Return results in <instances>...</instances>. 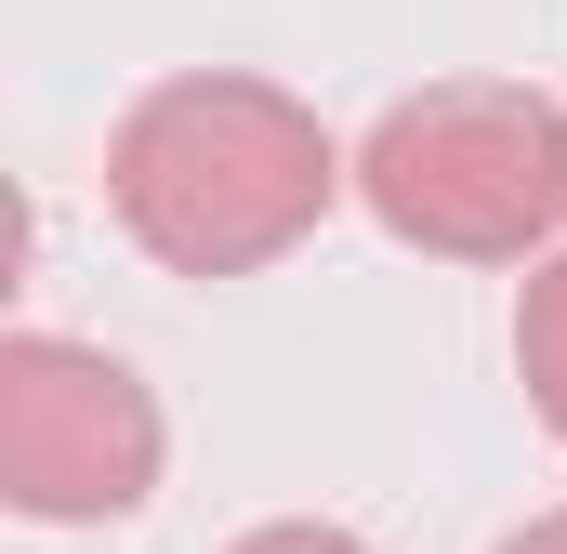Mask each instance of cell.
I'll list each match as a JSON object with an SVG mask.
<instances>
[{"mask_svg":"<svg viewBox=\"0 0 567 554\" xmlns=\"http://www.w3.org/2000/svg\"><path fill=\"white\" fill-rule=\"evenodd\" d=\"M343 185H357V158L317 133V106L278 80H238V66L145 80L106 133V212L172 277H265L330 225Z\"/></svg>","mask_w":567,"mask_h":554,"instance_id":"1","label":"cell"},{"mask_svg":"<svg viewBox=\"0 0 567 554\" xmlns=\"http://www.w3.org/2000/svg\"><path fill=\"white\" fill-rule=\"evenodd\" d=\"M515 383H528V410L567 435V238H555V265L515 290Z\"/></svg>","mask_w":567,"mask_h":554,"instance_id":"4","label":"cell"},{"mask_svg":"<svg viewBox=\"0 0 567 554\" xmlns=\"http://www.w3.org/2000/svg\"><path fill=\"white\" fill-rule=\"evenodd\" d=\"M225 554H370V542L330 529V515H278V529H251V542H225Z\"/></svg>","mask_w":567,"mask_h":554,"instance_id":"5","label":"cell"},{"mask_svg":"<svg viewBox=\"0 0 567 554\" xmlns=\"http://www.w3.org/2000/svg\"><path fill=\"white\" fill-rule=\"evenodd\" d=\"M357 198L435 265H528L567 238V106L528 80H423L370 120Z\"/></svg>","mask_w":567,"mask_h":554,"instance_id":"2","label":"cell"},{"mask_svg":"<svg viewBox=\"0 0 567 554\" xmlns=\"http://www.w3.org/2000/svg\"><path fill=\"white\" fill-rule=\"evenodd\" d=\"M158 397L106 343L13 330L0 343V502L27 529H120L158 489Z\"/></svg>","mask_w":567,"mask_h":554,"instance_id":"3","label":"cell"},{"mask_svg":"<svg viewBox=\"0 0 567 554\" xmlns=\"http://www.w3.org/2000/svg\"><path fill=\"white\" fill-rule=\"evenodd\" d=\"M502 554H567V515H528V529H515Z\"/></svg>","mask_w":567,"mask_h":554,"instance_id":"6","label":"cell"}]
</instances>
